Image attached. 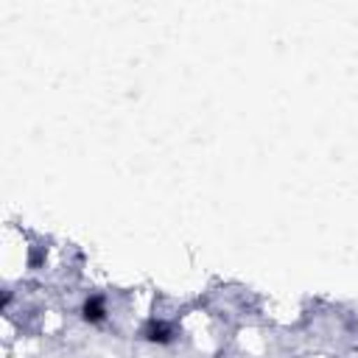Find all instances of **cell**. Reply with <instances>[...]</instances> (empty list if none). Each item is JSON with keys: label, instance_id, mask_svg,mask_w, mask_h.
<instances>
[{"label": "cell", "instance_id": "1", "mask_svg": "<svg viewBox=\"0 0 358 358\" xmlns=\"http://www.w3.org/2000/svg\"><path fill=\"white\" fill-rule=\"evenodd\" d=\"M140 341L151 344V347H171L179 341V324L168 316H148L140 330H137Z\"/></svg>", "mask_w": 358, "mask_h": 358}, {"label": "cell", "instance_id": "2", "mask_svg": "<svg viewBox=\"0 0 358 358\" xmlns=\"http://www.w3.org/2000/svg\"><path fill=\"white\" fill-rule=\"evenodd\" d=\"M109 316H112V305H109V296H106V294L90 291V294L81 296V302H78V319H81L84 324L101 327V324L109 322Z\"/></svg>", "mask_w": 358, "mask_h": 358}]
</instances>
